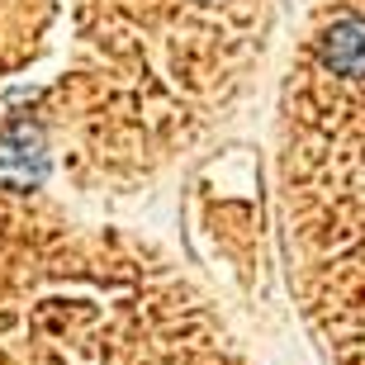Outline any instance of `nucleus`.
<instances>
[{
	"instance_id": "nucleus-1",
	"label": "nucleus",
	"mask_w": 365,
	"mask_h": 365,
	"mask_svg": "<svg viewBox=\"0 0 365 365\" xmlns=\"http://www.w3.org/2000/svg\"><path fill=\"white\" fill-rule=\"evenodd\" d=\"M275 34L280 0H0V365H252L162 218Z\"/></svg>"
},
{
	"instance_id": "nucleus-2",
	"label": "nucleus",
	"mask_w": 365,
	"mask_h": 365,
	"mask_svg": "<svg viewBox=\"0 0 365 365\" xmlns=\"http://www.w3.org/2000/svg\"><path fill=\"white\" fill-rule=\"evenodd\" d=\"M294 304L327 365H365V0H309L275 95Z\"/></svg>"
}]
</instances>
